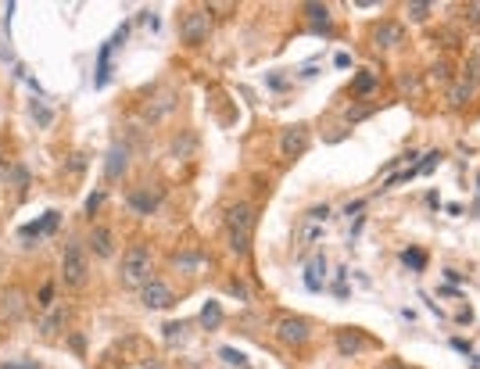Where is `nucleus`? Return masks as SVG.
I'll use <instances>...</instances> for the list:
<instances>
[{
  "label": "nucleus",
  "instance_id": "obj_21",
  "mask_svg": "<svg viewBox=\"0 0 480 369\" xmlns=\"http://www.w3.org/2000/svg\"><path fill=\"white\" fill-rule=\"evenodd\" d=\"M62 319H65V312H62V309H54V312L40 323V337H54V333H57V326H62Z\"/></svg>",
  "mask_w": 480,
  "mask_h": 369
},
{
  "label": "nucleus",
  "instance_id": "obj_25",
  "mask_svg": "<svg viewBox=\"0 0 480 369\" xmlns=\"http://www.w3.org/2000/svg\"><path fill=\"white\" fill-rule=\"evenodd\" d=\"M405 11H409L412 22H427L430 18V4H427V0H416V4H409Z\"/></svg>",
  "mask_w": 480,
  "mask_h": 369
},
{
  "label": "nucleus",
  "instance_id": "obj_36",
  "mask_svg": "<svg viewBox=\"0 0 480 369\" xmlns=\"http://www.w3.org/2000/svg\"><path fill=\"white\" fill-rule=\"evenodd\" d=\"M466 18L477 25V22H480V4H470V8H466Z\"/></svg>",
  "mask_w": 480,
  "mask_h": 369
},
{
  "label": "nucleus",
  "instance_id": "obj_8",
  "mask_svg": "<svg viewBox=\"0 0 480 369\" xmlns=\"http://www.w3.org/2000/svg\"><path fill=\"white\" fill-rule=\"evenodd\" d=\"M126 169H129V147L126 144H115L111 151H108V162H104V176L111 179V183H118L126 176Z\"/></svg>",
  "mask_w": 480,
  "mask_h": 369
},
{
  "label": "nucleus",
  "instance_id": "obj_13",
  "mask_svg": "<svg viewBox=\"0 0 480 369\" xmlns=\"http://www.w3.org/2000/svg\"><path fill=\"white\" fill-rule=\"evenodd\" d=\"M373 36H376V47H380V50H391V47H398V43L405 40V29H402L398 22H383Z\"/></svg>",
  "mask_w": 480,
  "mask_h": 369
},
{
  "label": "nucleus",
  "instance_id": "obj_1",
  "mask_svg": "<svg viewBox=\"0 0 480 369\" xmlns=\"http://www.w3.org/2000/svg\"><path fill=\"white\" fill-rule=\"evenodd\" d=\"M226 233H230V251L248 255L251 251V233H255V208L248 201H240L226 211Z\"/></svg>",
  "mask_w": 480,
  "mask_h": 369
},
{
  "label": "nucleus",
  "instance_id": "obj_27",
  "mask_svg": "<svg viewBox=\"0 0 480 369\" xmlns=\"http://www.w3.org/2000/svg\"><path fill=\"white\" fill-rule=\"evenodd\" d=\"M305 215H312L316 223H323V226H326L330 219H334V208H330V204H316V208H309Z\"/></svg>",
  "mask_w": 480,
  "mask_h": 369
},
{
  "label": "nucleus",
  "instance_id": "obj_37",
  "mask_svg": "<svg viewBox=\"0 0 480 369\" xmlns=\"http://www.w3.org/2000/svg\"><path fill=\"white\" fill-rule=\"evenodd\" d=\"M362 208H366V201H351L344 211H348V215H362Z\"/></svg>",
  "mask_w": 480,
  "mask_h": 369
},
{
  "label": "nucleus",
  "instance_id": "obj_22",
  "mask_svg": "<svg viewBox=\"0 0 480 369\" xmlns=\"http://www.w3.org/2000/svg\"><path fill=\"white\" fill-rule=\"evenodd\" d=\"M194 147H197L194 133H187V137H176V140H172V151H176L179 158H190V151H194Z\"/></svg>",
  "mask_w": 480,
  "mask_h": 369
},
{
  "label": "nucleus",
  "instance_id": "obj_24",
  "mask_svg": "<svg viewBox=\"0 0 480 369\" xmlns=\"http://www.w3.org/2000/svg\"><path fill=\"white\" fill-rule=\"evenodd\" d=\"M219 358H223V362H230V365L248 369V355H244V351H237V348H219Z\"/></svg>",
  "mask_w": 480,
  "mask_h": 369
},
{
  "label": "nucleus",
  "instance_id": "obj_40",
  "mask_svg": "<svg viewBox=\"0 0 480 369\" xmlns=\"http://www.w3.org/2000/svg\"><path fill=\"white\" fill-rule=\"evenodd\" d=\"M477 187H480V176H477Z\"/></svg>",
  "mask_w": 480,
  "mask_h": 369
},
{
  "label": "nucleus",
  "instance_id": "obj_15",
  "mask_svg": "<svg viewBox=\"0 0 480 369\" xmlns=\"http://www.w3.org/2000/svg\"><path fill=\"white\" fill-rule=\"evenodd\" d=\"M90 251H94L97 258H111L115 255V240H111V233L104 226H97L94 233H90Z\"/></svg>",
  "mask_w": 480,
  "mask_h": 369
},
{
  "label": "nucleus",
  "instance_id": "obj_30",
  "mask_svg": "<svg viewBox=\"0 0 480 369\" xmlns=\"http://www.w3.org/2000/svg\"><path fill=\"white\" fill-rule=\"evenodd\" d=\"M334 291H337V298H341V301L348 298V287H344V269L337 272V284H334Z\"/></svg>",
  "mask_w": 480,
  "mask_h": 369
},
{
  "label": "nucleus",
  "instance_id": "obj_34",
  "mask_svg": "<svg viewBox=\"0 0 480 369\" xmlns=\"http://www.w3.org/2000/svg\"><path fill=\"white\" fill-rule=\"evenodd\" d=\"M33 115H36L40 122H50V111H47V108H40V101H33Z\"/></svg>",
  "mask_w": 480,
  "mask_h": 369
},
{
  "label": "nucleus",
  "instance_id": "obj_35",
  "mask_svg": "<svg viewBox=\"0 0 480 369\" xmlns=\"http://www.w3.org/2000/svg\"><path fill=\"white\" fill-rule=\"evenodd\" d=\"M50 301H54V287L47 284V287L40 291V305H50Z\"/></svg>",
  "mask_w": 480,
  "mask_h": 369
},
{
  "label": "nucleus",
  "instance_id": "obj_4",
  "mask_svg": "<svg viewBox=\"0 0 480 369\" xmlns=\"http://www.w3.org/2000/svg\"><path fill=\"white\" fill-rule=\"evenodd\" d=\"M179 36L190 47H201L204 40H212V15L208 11H187L179 18Z\"/></svg>",
  "mask_w": 480,
  "mask_h": 369
},
{
  "label": "nucleus",
  "instance_id": "obj_38",
  "mask_svg": "<svg viewBox=\"0 0 480 369\" xmlns=\"http://www.w3.org/2000/svg\"><path fill=\"white\" fill-rule=\"evenodd\" d=\"M334 65H337V69H348V65H351V57H348V54H337V57H334Z\"/></svg>",
  "mask_w": 480,
  "mask_h": 369
},
{
  "label": "nucleus",
  "instance_id": "obj_5",
  "mask_svg": "<svg viewBox=\"0 0 480 369\" xmlns=\"http://www.w3.org/2000/svg\"><path fill=\"white\" fill-rule=\"evenodd\" d=\"M140 301H143V309L162 312V309H172V305H176V291L165 280H147L140 287Z\"/></svg>",
  "mask_w": 480,
  "mask_h": 369
},
{
  "label": "nucleus",
  "instance_id": "obj_18",
  "mask_svg": "<svg viewBox=\"0 0 480 369\" xmlns=\"http://www.w3.org/2000/svg\"><path fill=\"white\" fill-rule=\"evenodd\" d=\"M305 15H309V22H312V29H316V33H323V29H330V11H326L323 4H305Z\"/></svg>",
  "mask_w": 480,
  "mask_h": 369
},
{
  "label": "nucleus",
  "instance_id": "obj_16",
  "mask_svg": "<svg viewBox=\"0 0 480 369\" xmlns=\"http://www.w3.org/2000/svg\"><path fill=\"white\" fill-rule=\"evenodd\" d=\"M172 262H176L179 272H201L204 269V255L201 251H183V255H176Z\"/></svg>",
  "mask_w": 480,
  "mask_h": 369
},
{
  "label": "nucleus",
  "instance_id": "obj_20",
  "mask_svg": "<svg viewBox=\"0 0 480 369\" xmlns=\"http://www.w3.org/2000/svg\"><path fill=\"white\" fill-rule=\"evenodd\" d=\"M219 319H223V309H219V301H208L204 309H201V323H204L208 330H216V326H219Z\"/></svg>",
  "mask_w": 480,
  "mask_h": 369
},
{
  "label": "nucleus",
  "instance_id": "obj_2",
  "mask_svg": "<svg viewBox=\"0 0 480 369\" xmlns=\"http://www.w3.org/2000/svg\"><path fill=\"white\" fill-rule=\"evenodd\" d=\"M118 276H122L126 287H143L147 280H155V255H151V248H143V244L129 248L126 258H122Z\"/></svg>",
  "mask_w": 480,
  "mask_h": 369
},
{
  "label": "nucleus",
  "instance_id": "obj_31",
  "mask_svg": "<svg viewBox=\"0 0 480 369\" xmlns=\"http://www.w3.org/2000/svg\"><path fill=\"white\" fill-rule=\"evenodd\" d=\"M448 69H452V65L441 61V65H434V76H437V79H452V72H448Z\"/></svg>",
  "mask_w": 480,
  "mask_h": 369
},
{
  "label": "nucleus",
  "instance_id": "obj_17",
  "mask_svg": "<svg viewBox=\"0 0 480 369\" xmlns=\"http://www.w3.org/2000/svg\"><path fill=\"white\" fill-rule=\"evenodd\" d=\"M402 265L412 269V272H423L427 269V251L423 248H405L402 251Z\"/></svg>",
  "mask_w": 480,
  "mask_h": 369
},
{
  "label": "nucleus",
  "instance_id": "obj_33",
  "mask_svg": "<svg viewBox=\"0 0 480 369\" xmlns=\"http://www.w3.org/2000/svg\"><path fill=\"white\" fill-rule=\"evenodd\" d=\"M230 291H233V294H237L240 301H244V298H248V287H244V284H240V280H233V284H230Z\"/></svg>",
  "mask_w": 480,
  "mask_h": 369
},
{
  "label": "nucleus",
  "instance_id": "obj_12",
  "mask_svg": "<svg viewBox=\"0 0 480 369\" xmlns=\"http://www.w3.org/2000/svg\"><path fill=\"white\" fill-rule=\"evenodd\" d=\"M326 276H330V265H326V255H316L305 269V287L309 291H323L326 287Z\"/></svg>",
  "mask_w": 480,
  "mask_h": 369
},
{
  "label": "nucleus",
  "instance_id": "obj_6",
  "mask_svg": "<svg viewBox=\"0 0 480 369\" xmlns=\"http://www.w3.org/2000/svg\"><path fill=\"white\" fill-rule=\"evenodd\" d=\"M276 337H280L283 344L297 348V344H305L309 337H312V326H309V319H302V316H283V319L276 323Z\"/></svg>",
  "mask_w": 480,
  "mask_h": 369
},
{
  "label": "nucleus",
  "instance_id": "obj_29",
  "mask_svg": "<svg viewBox=\"0 0 480 369\" xmlns=\"http://www.w3.org/2000/svg\"><path fill=\"white\" fill-rule=\"evenodd\" d=\"M126 369H165L158 358H143V362H133V365H126Z\"/></svg>",
  "mask_w": 480,
  "mask_h": 369
},
{
  "label": "nucleus",
  "instance_id": "obj_28",
  "mask_svg": "<svg viewBox=\"0 0 480 369\" xmlns=\"http://www.w3.org/2000/svg\"><path fill=\"white\" fill-rule=\"evenodd\" d=\"M101 204H104V190H94V194L86 197V215H97Z\"/></svg>",
  "mask_w": 480,
  "mask_h": 369
},
{
  "label": "nucleus",
  "instance_id": "obj_9",
  "mask_svg": "<svg viewBox=\"0 0 480 369\" xmlns=\"http://www.w3.org/2000/svg\"><path fill=\"white\" fill-rule=\"evenodd\" d=\"M25 316V298L18 291H0V323H18Z\"/></svg>",
  "mask_w": 480,
  "mask_h": 369
},
{
  "label": "nucleus",
  "instance_id": "obj_39",
  "mask_svg": "<svg viewBox=\"0 0 480 369\" xmlns=\"http://www.w3.org/2000/svg\"><path fill=\"white\" fill-rule=\"evenodd\" d=\"M466 358H470V365H473V369H480V355H477V351H473V355H466Z\"/></svg>",
  "mask_w": 480,
  "mask_h": 369
},
{
  "label": "nucleus",
  "instance_id": "obj_32",
  "mask_svg": "<svg viewBox=\"0 0 480 369\" xmlns=\"http://www.w3.org/2000/svg\"><path fill=\"white\" fill-rule=\"evenodd\" d=\"M366 115H369V108H351V111H348V122H362Z\"/></svg>",
  "mask_w": 480,
  "mask_h": 369
},
{
  "label": "nucleus",
  "instance_id": "obj_11",
  "mask_svg": "<svg viewBox=\"0 0 480 369\" xmlns=\"http://www.w3.org/2000/svg\"><path fill=\"white\" fill-rule=\"evenodd\" d=\"M323 233H326V226L316 223L312 215H305L302 226H297V233H294V244H297V248H312L316 240H323Z\"/></svg>",
  "mask_w": 480,
  "mask_h": 369
},
{
  "label": "nucleus",
  "instance_id": "obj_19",
  "mask_svg": "<svg viewBox=\"0 0 480 369\" xmlns=\"http://www.w3.org/2000/svg\"><path fill=\"white\" fill-rule=\"evenodd\" d=\"M351 90H355L358 97H369L373 90H376V76H373V72H358L355 83H351Z\"/></svg>",
  "mask_w": 480,
  "mask_h": 369
},
{
  "label": "nucleus",
  "instance_id": "obj_26",
  "mask_svg": "<svg viewBox=\"0 0 480 369\" xmlns=\"http://www.w3.org/2000/svg\"><path fill=\"white\" fill-rule=\"evenodd\" d=\"M437 162H441V151H427V158H423V162H416V176H427Z\"/></svg>",
  "mask_w": 480,
  "mask_h": 369
},
{
  "label": "nucleus",
  "instance_id": "obj_7",
  "mask_svg": "<svg viewBox=\"0 0 480 369\" xmlns=\"http://www.w3.org/2000/svg\"><path fill=\"white\" fill-rule=\"evenodd\" d=\"M309 140H312V133H309L305 122H297V126H287L283 137H280V155H283V158L305 155V151H309Z\"/></svg>",
  "mask_w": 480,
  "mask_h": 369
},
{
  "label": "nucleus",
  "instance_id": "obj_3",
  "mask_svg": "<svg viewBox=\"0 0 480 369\" xmlns=\"http://www.w3.org/2000/svg\"><path fill=\"white\" fill-rule=\"evenodd\" d=\"M62 280L72 291H79L90 280V258H86L83 244H69V248H65V255H62Z\"/></svg>",
  "mask_w": 480,
  "mask_h": 369
},
{
  "label": "nucleus",
  "instance_id": "obj_10",
  "mask_svg": "<svg viewBox=\"0 0 480 369\" xmlns=\"http://www.w3.org/2000/svg\"><path fill=\"white\" fill-rule=\"evenodd\" d=\"M158 194L155 190H129L126 194V204H129V211H136V215H155L158 211Z\"/></svg>",
  "mask_w": 480,
  "mask_h": 369
},
{
  "label": "nucleus",
  "instance_id": "obj_14",
  "mask_svg": "<svg viewBox=\"0 0 480 369\" xmlns=\"http://www.w3.org/2000/svg\"><path fill=\"white\" fill-rule=\"evenodd\" d=\"M366 344H369V341H366V337L358 333V330H341V333H337V351H341V355H348V358H351V355H358Z\"/></svg>",
  "mask_w": 480,
  "mask_h": 369
},
{
  "label": "nucleus",
  "instance_id": "obj_23",
  "mask_svg": "<svg viewBox=\"0 0 480 369\" xmlns=\"http://www.w3.org/2000/svg\"><path fill=\"white\" fill-rule=\"evenodd\" d=\"M54 226H57V211H47V219H43V223H33V226H25L22 233H25V237H29V233H50Z\"/></svg>",
  "mask_w": 480,
  "mask_h": 369
}]
</instances>
